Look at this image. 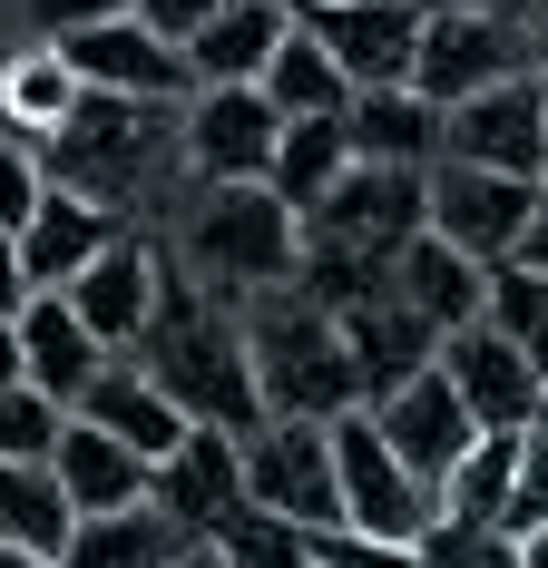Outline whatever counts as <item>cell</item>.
<instances>
[{
	"label": "cell",
	"instance_id": "cell-1",
	"mask_svg": "<svg viewBox=\"0 0 548 568\" xmlns=\"http://www.w3.org/2000/svg\"><path fill=\"white\" fill-rule=\"evenodd\" d=\"M138 363L176 393V412H186L196 432H245V442H255L274 422L265 383H255V343H245V304H225L216 284H196V275H166Z\"/></svg>",
	"mask_w": 548,
	"mask_h": 568
},
{
	"label": "cell",
	"instance_id": "cell-2",
	"mask_svg": "<svg viewBox=\"0 0 548 568\" xmlns=\"http://www.w3.org/2000/svg\"><path fill=\"white\" fill-rule=\"evenodd\" d=\"M40 158H50L59 186L99 196V206H118V216H148V196H158L166 176H186V109L89 89V99L69 109V128H59Z\"/></svg>",
	"mask_w": 548,
	"mask_h": 568
},
{
	"label": "cell",
	"instance_id": "cell-3",
	"mask_svg": "<svg viewBox=\"0 0 548 568\" xmlns=\"http://www.w3.org/2000/svg\"><path fill=\"white\" fill-rule=\"evenodd\" d=\"M245 343H255V383H265L274 422H343V412H363V373H353L343 314L314 304L304 284L255 294L245 304Z\"/></svg>",
	"mask_w": 548,
	"mask_h": 568
},
{
	"label": "cell",
	"instance_id": "cell-4",
	"mask_svg": "<svg viewBox=\"0 0 548 568\" xmlns=\"http://www.w3.org/2000/svg\"><path fill=\"white\" fill-rule=\"evenodd\" d=\"M186 275L216 284L225 304H255L304 275V216L274 186H196L186 206Z\"/></svg>",
	"mask_w": 548,
	"mask_h": 568
},
{
	"label": "cell",
	"instance_id": "cell-5",
	"mask_svg": "<svg viewBox=\"0 0 548 568\" xmlns=\"http://www.w3.org/2000/svg\"><path fill=\"white\" fill-rule=\"evenodd\" d=\"M539 69H548L539 20H509V10H432L412 89H422V99H440V109H460V99L509 89V79H539Z\"/></svg>",
	"mask_w": 548,
	"mask_h": 568
},
{
	"label": "cell",
	"instance_id": "cell-6",
	"mask_svg": "<svg viewBox=\"0 0 548 568\" xmlns=\"http://www.w3.org/2000/svg\"><path fill=\"white\" fill-rule=\"evenodd\" d=\"M412 235H432V168H373L363 158L304 216V245H343V255H373V265H392Z\"/></svg>",
	"mask_w": 548,
	"mask_h": 568
},
{
	"label": "cell",
	"instance_id": "cell-7",
	"mask_svg": "<svg viewBox=\"0 0 548 568\" xmlns=\"http://www.w3.org/2000/svg\"><path fill=\"white\" fill-rule=\"evenodd\" d=\"M333 460H343V519L422 549V529L440 519V490L383 442V422H373V412H343V422H333Z\"/></svg>",
	"mask_w": 548,
	"mask_h": 568
},
{
	"label": "cell",
	"instance_id": "cell-8",
	"mask_svg": "<svg viewBox=\"0 0 548 568\" xmlns=\"http://www.w3.org/2000/svg\"><path fill=\"white\" fill-rule=\"evenodd\" d=\"M539 186H548V176H499V168L440 158V168H432V235H450L460 255H480V265L499 275V265H519V245H529Z\"/></svg>",
	"mask_w": 548,
	"mask_h": 568
},
{
	"label": "cell",
	"instance_id": "cell-9",
	"mask_svg": "<svg viewBox=\"0 0 548 568\" xmlns=\"http://www.w3.org/2000/svg\"><path fill=\"white\" fill-rule=\"evenodd\" d=\"M245 500H265L294 529H343V460L333 422H265L245 442Z\"/></svg>",
	"mask_w": 548,
	"mask_h": 568
},
{
	"label": "cell",
	"instance_id": "cell-10",
	"mask_svg": "<svg viewBox=\"0 0 548 568\" xmlns=\"http://www.w3.org/2000/svg\"><path fill=\"white\" fill-rule=\"evenodd\" d=\"M284 128L294 118L265 89H196L186 99V176L196 186H274Z\"/></svg>",
	"mask_w": 548,
	"mask_h": 568
},
{
	"label": "cell",
	"instance_id": "cell-11",
	"mask_svg": "<svg viewBox=\"0 0 548 568\" xmlns=\"http://www.w3.org/2000/svg\"><path fill=\"white\" fill-rule=\"evenodd\" d=\"M304 30L343 59V79H353V99H363V89H412L432 10H422V0H314Z\"/></svg>",
	"mask_w": 548,
	"mask_h": 568
},
{
	"label": "cell",
	"instance_id": "cell-12",
	"mask_svg": "<svg viewBox=\"0 0 548 568\" xmlns=\"http://www.w3.org/2000/svg\"><path fill=\"white\" fill-rule=\"evenodd\" d=\"M59 50H69V69H79V89H109V99H166V109L196 99V59L176 50L166 30H148L138 10L79 30V40H59Z\"/></svg>",
	"mask_w": 548,
	"mask_h": 568
},
{
	"label": "cell",
	"instance_id": "cell-13",
	"mask_svg": "<svg viewBox=\"0 0 548 568\" xmlns=\"http://www.w3.org/2000/svg\"><path fill=\"white\" fill-rule=\"evenodd\" d=\"M440 373H450V383H460V402L480 412V432H539L548 373H539L509 334H499L490 314H480V324H460V334H440Z\"/></svg>",
	"mask_w": 548,
	"mask_h": 568
},
{
	"label": "cell",
	"instance_id": "cell-14",
	"mask_svg": "<svg viewBox=\"0 0 548 568\" xmlns=\"http://www.w3.org/2000/svg\"><path fill=\"white\" fill-rule=\"evenodd\" d=\"M440 158L499 168V176H548V89L539 79H509V89L460 99L450 128H440Z\"/></svg>",
	"mask_w": 548,
	"mask_h": 568
},
{
	"label": "cell",
	"instance_id": "cell-15",
	"mask_svg": "<svg viewBox=\"0 0 548 568\" xmlns=\"http://www.w3.org/2000/svg\"><path fill=\"white\" fill-rule=\"evenodd\" d=\"M118 235H138V216H118V206H99V196H79V186H59L40 196V216L20 226V265H30V294H69V284L89 275L99 255H109Z\"/></svg>",
	"mask_w": 548,
	"mask_h": 568
},
{
	"label": "cell",
	"instance_id": "cell-16",
	"mask_svg": "<svg viewBox=\"0 0 548 568\" xmlns=\"http://www.w3.org/2000/svg\"><path fill=\"white\" fill-rule=\"evenodd\" d=\"M373 422H383V442L412 460L432 490L450 480V470H460V460H470V442H480V412L460 402V383H450L440 363L422 373V383H402L392 402H373Z\"/></svg>",
	"mask_w": 548,
	"mask_h": 568
},
{
	"label": "cell",
	"instance_id": "cell-17",
	"mask_svg": "<svg viewBox=\"0 0 548 568\" xmlns=\"http://www.w3.org/2000/svg\"><path fill=\"white\" fill-rule=\"evenodd\" d=\"M158 294H166V255L148 245V235H118L109 255L69 284V304L89 314V334L109 343V353H138V343H148V324H158Z\"/></svg>",
	"mask_w": 548,
	"mask_h": 568
},
{
	"label": "cell",
	"instance_id": "cell-18",
	"mask_svg": "<svg viewBox=\"0 0 548 568\" xmlns=\"http://www.w3.org/2000/svg\"><path fill=\"white\" fill-rule=\"evenodd\" d=\"M158 510L186 539H216V519L245 510V432H186L158 460Z\"/></svg>",
	"mask_w": 548,
	"mask_h": 568
},
{
	"label": "cell",
	"instance_id": "cell-19",
	"mask_svg": "<svg viewBox=\"0 0 548 568\" xmlns=\"http://www.w3.org/2000/svg\"><path fill=\"white\" fill-rule=\"evenodd\" d=\"M343 343H353V373H363V412L392 402L402 383H422V373L440 363V334L392 294V284H383V294H363V304L343 314Z\"/></svg>",
	"mask_w": 548,
	"mask_h": 568
},
{
	"label": "cell",
	"instance_id": "cell-20",
	"mask_svg": "<svg viewBox=\"0 0 548 568\" xmlns=\"http://www.w3.org/2000/svg\"><path fill=\"white\" fill-rule=\"evenodd\" d=\"M392 294H402L432 334H460V324H480V314H490V265H480V255H460L450 235H412V245L392 255Z\"/></svg>",
	"mask_w": 548,
	"mask_h": 568
},
{
	"label": "cell",
	"instance_id": "cell-21",
	"mask_svg": "<svg viewBox=\"0 0 548 568\" xmlns=\"http://www.w3.org/2000/svg\"><path fill=\"white\" fill-rule=\"evenodd\" d=\"M59 490H69V510L79 519H109V510H138V500H158V460L128 452L118 432H99V422H79L69 412V442H59Z\"/></svg>",
	"mask_w": 548,
	"mask_h": 568
},
{
	"label": "cell",
	"instance_id": "cell-22",
	"mask_svg": "<svg viewBox=\"0 0 548 568\" xmlns=\"http://www.w3.org/2000/svg\"><path fill=\"white\" fill-rule=\"evenodd\" d=\"M294 0H235L225 20H206L196 40H186V59H196V89H265L274 50L294 40Z\"/></svg>",
	"mask_w": 548,
	"mask_h": 568
},
{
	"label": "cell",
	"instance_id": "cell-23",
	"mask_svg": "<svg viewBox=\"0 0 548 568\" xmlns=\"http://www.w3.org/2000/svg\"><path fill=\"white\" fill-rule=\"evenodd\" d=\"M20 343H30V383H40L50 402H69V412H79L89 383L118 363L109 343L89 334V314H79L69 294H30V304H20Z\"/></svg>",
	"mask_w": 548,
	"mask_h": 568
},
{
	"label": "cell",
	"instance_id": "cell-24",
	"mask_svg": "<svg viewBox=\"0 0 548 568\" xmlns=\"http://www.w3.org/2000/svg\"><path fill=\"white\" fill-rule=\"evenodd\" d=\"M79 422H99V432H118L128 452H148V460H166L176 442H186V432H196V422L176 412V393H166V383L148 373V363H138V353H118L109 373L89 383V402H79Z\"/></svg>",
	"mask_w": 548,
	"mask_h": 568
},
{
	"label": "cell",
	"instance_id": "cell-25",
	"mask_svg": "<svg viewBox=\"0 0 548 568\" xmlns=\"http://www.w3.org/2000/svg\"><path fill=\"white\" fill-rule=\"evenodd\" d=\"M79 99H89V89H79V69H69V50H59V40L0 59V128H10V138L50 148L59 128H69V109H79Z\"/></svg>",
	"mask_w": 548,
	"mask_h": 568
},
{
	"label": "cell",
	"instance_id": "cell-26",
	"mask_svg": "<svg viewBox=\"0 0 548 568\" xmlns=\"http://www.w3.org/2000/svg\"><path fill=\"white\" fill-rule=\"evenodd\" d=\"M440 128H450V109L422 89H363L353 99V148L373 168H440Z\"/></svg>",
	"mask_w": 548,
	"mask_h": 568
},
{
	"label": "cell",
	"instance_id": "cell-27",
	"mask_svg": "<svg viewBox=\"0 0 548 568\" xmlns=\"http://www.w3.org/2000/svg\"><path fill=\"white\" fill-rule=\"evenodd\" d=\"M69 539H79V510H69V490H59L50 460H0V549H30V559H69Z\"/></svg>",
	"mask_w": 548,
	"mask_h": 568
},
{
	"label": "cell",
	"instance_id": "cell-28",
	"mask_svg": "<svg viewBox=\"0 0 548 568\" xmlns=\"http://www.w3.org/2000/svg\"><path fill=\"white\" fill-rule=\"evenodd\" d=\"M353 168H363V148H353V109H343V118H294V128H284V158H274V196H284L294 216H314Z\"/></svg>",
	"mask_w": 548,
	"mask_h": 568
},
{
	"label": "cell",
	"instance_id": "cell-29",
	"mask_svg": "<svg viewBox=\"0 0 548 568\" xmlns=\"http://www.w3.org/2000/svg\"><path fill=\"white\" fill-rule=\"evenodd\" d=\"M196 549L158 500H138V510H109V519H79V539H69V559L59 568H176Z\"/></svg>",
	"mask_w": 548,
	"mask_h": 568
},
{
	"label": "cell",
	"instance_id": "cell-30",
	"mask_svg": "<svg viewBox=\"0 0 548 568\" xmlns=\"http://www.w3.org/2000/svg\"><path fill=\"white\" fill-rule=\"evenodd\" d=\"M265 99H274L284 118H343V109H353V79H343V59L294 20V40H284L274 69H265Z\"/></svg>",
	"mask_w": 548,
	"mask_h": 568
},
{
	"label": "cell",
	"instance_id": "cell-31",
	"mask_svg": "<svg viewBox=\"0 0 548 568\" xmlns=\"http://www.w3.org/2000/svg\"><path fill=\"white\" fill-rule=\"evenodd\" d=\"M519 460H529V432H480V442H470V460L440 480V519H509Z\"/></svg>",
	"mask_w": 548,
	"mask_h": 568
},
{
	"label": "cell",
	"instance_id": "cell-32",
	"mask_svg": "<svg viewBox=\"0 0 548 568\" xmlns=\"http://www.w3.org/2000/svg\"><path fill=\"white\" fill-rule=\"evenodd\" d=\"M314 539H324V529H294V519H274L265 500H245V510L216 519L206 549H216L225 568H314Z\"/></svg>",
	"mask_w": 548,
	"mask_h": 568
},
{
	"label": "cell",
	"instance_id": "cell-33",
	"mask_svg": "<svg viewBox=\"0 0 548 568\" xmlns=\"http://www.w3.org/2000/svg\"><path fill=\"white\" fill-rule=\"evenodd\" d=\"M490 324L548 373V275H539V265H499V275H490Z\"/></svg>",
	"mask_w": 548,
	"mask_h": 568
},
{
	"label": "cell",
	"instance_id": "cell-34",
	"mask_svg": "<svg viewBox=\"0 0 548 568\" xmlns=\"http://www.w3.org/2000/svg\"><path fill=\"white\" fill-rule=\"evenodd\" d=\"M59 442H69V402H50L40 383L0 393V460H59Z\"/></svg>",
	"mask_w": 548,
	"mask_h": 568
},
{
	"label": "cell",
	"instance_id": "cell-35",
	"mask_svg": "<svg viewBox=\"0 0 548 568\" xmlns=\"http://www.w3.org/2000/svg\"><path fill=\"white\" fill-rule=\"evenodd\" d=\"M422 568H519V539L499 519H432L422 529Z\"/></svg>",
	"mask_w": 548,
	"mask_h": 568
},
{
	"label": "cell",
	"instance_id": "cell-36",
	"mask_svg": "<svg viewBox=\"0 0 548 568\" xmlns=\"http://www.w3.org/2000/svg\"><path fill=\"white\" fill-rule=\"evenodd\" d=\"M40 196H50V158H40L30 138H10V128H0V226L20 235L30 216H40Z\"/></svg>",
	"mask_w": 548,
	"mask_h": 568
},
{
	"label": "cell",
	"instance_id": "cell-37",
	"mask_svg": "<svg viewBox=\"0 0 548 568\" xmlns=\"http://www.w3.org/2000/svg\"><path fill=\"white\" fill-rule=\"evenodd\" d=\"M314 568H422V549H412V539H383V529H353V519H343V529H324V539H314Z\"/></svg>",
	"mask_w": 548,
	"mask_h": 568
},
{
	"label": "cell",
	"instance_id": "cell-38",
	"mask_svg": "<svg viewBox=\"0 0 548 568\" xmlns=\"http://www.w3.org/2000/svg\"><path fill=\"white\" fill-rule=\"evenodd\" d=\"M20 10H30L40 40H79V30H99V20H128L138 0H20Z\"/></svg>",
	"mask_w": 548,
	"mask_h": 568
},
{
	"label": "cell",
	"instance_id": "cell-39",
	"mask_svg": "<svg viewBox=\"0 0 548 568\" xmlns=\"http://www.w3.org/2000/svg\"><path fill=\"white\" fill-rule=\"evenodd\" d=\"M225 10H235V0H138V20H148V30H166L176 50H186L206 20H225Z\"/></svg>",
	"mask_w": 548,
	"mask_h": 568
},
{
	"label": "cell",
	"instance_id": "cell-40",
	"mask_svg": "<svg viewBox=\"0 0 548 568\" xmlns=\"http://www.w3.org/2000/svg\"><path fill=\"white\" fill-rule=\"evenodd\" d=\"M30 304V265H20V235L0 226V314H20Z\"/></svg>",
	"mask_w": 548,
	"mask_h": 568
},
{
	"label": "cell",
	"instance_id": "cell-41",
	"mask_svg": "<svg viewBox=\"0 0 548 568\" xmlns=\"http://www.w3.org/2000/svg\"><path fill=\"white\" fill-rule=\"evenodd\" d=\"M30 383V343H20V314H0V393Z\"/></svg>",
	"mask_w": 548,
	"mask_h": 568
},
{
	"label": "cell",
	"instance_id": "cell-42",
	"mask_svg": "<svg viewBox=\"0 0 548 568\" xmlns=\"http://www.w3.org/2000/svg\"><path fill=\"white\" fill-rule=\"evenodd\" d=\"M519 265H539V275H548V186H539V216H529V245H519Z\"/></svg>",
	"mask_w": 548,
	"mask_h": 568
},
{
	"label": "cell",
	"instance_id": "cell-43",
	"mask_svg": "<svg viewBox=\"0 0 548 568\" xmlns=\"http://www.w3.org/2000/svg\"><path fill=\"white\" fill-rule=\"evenodd\" d=\"M422 10H509V20H539V0H422Z\"/></svg>",
	"mask_w": 548,
	"mask_h": 568
},
{
	"label": "cell",
	"instance_id": "cell-44",
	"mask_svg": "<svg viewBox=\"0 0 548 568\" xmlns=\"http://www.w3.org/2000/svg\"><path fill=\"white\" fill-rule=\"evenodd\" d=\"M519 568H548V529H539V539H519Z\"/></svg>",
	"mask_w": 548,
	"mask_h": 568
},
{
	"label": "cell",
	"instance_id": "cell-45",
	"mask_svg": "<svg viewBox=\"0 0 548 568\" xmlns=\"http://www.w3.org/2000/svg\"><path fill=\"white\" fill-rule=\"evenodd\" d=\"M176 568H225V559H216V549H206V539H196V549H186V559H176Z\"/></svg>",
	"mask_w": 548,
	"mask_h": 568
},
{
	"label": "cell",
	"instance_id": "cell-46",
	"mask_svg": "<svg viewBox=\"0 0 548 568\" xmlns=\"http://www.w3.org/2000/svg\"><path fill=\"white\" fill-rule=\"evenodd\" d=\"M0 568H50V559H30V549H0Z\"/></svg>",
	"mask_w": 548,
	"mask_h": 568
},
{
	"label": "cell",
	"instance_id": "cell-47",
	"mask_svg": "<svg viewBox=\"0 0 548 568\" xmlns=\"http://www.w3.org/2000/svg\"><path fill=\"white\" fill-rule=\"evenodd\" d=\"M539 50H548V0H539Z\"/></svg>",
	"mask_w": 548,
	"mask_h": 568
},
{
	"label": "cell",
	"instance_id": "cell-48",
	"mask_svg": "<svg viewBox=\"0 0 548 568\" xmlns=\"http://www.w3.org/2000/svg\"><path fill=\"white\" fill-rule=\"evenodd\" d=\"M539 432H548V402H539Z\"/></svg>",
	"mask_w": 548,
	"mask_h": 568
},
{
	"label": "cell",
	"instance_id": "cell-49",
	"mask_svg": "<svg viewBox=\"0 0 548 568\" xmlns=\"http://www.w3.org/2000/svg\"><path fill=\"white\" fill-rule=\"evenodd\" d=\"M294 10H314V0H294Z\"/></svg>",
	"mask_w": 548,
	"mask_h": 568
},
{
	"label": "cell",
	"instance_id": "cell-50",
	"mask_svg": "<svg viewBox=\"0 0 548 568\" xmlns=\"http://www.w3.org/2000/svg\"><path fill=\"white\" fill-rule=\"evenodd\" d=\"M539 89H548V69H539Z\"/></svg>",
	"mask_w": 548,
	"mask_h": 568
}]
</instances>
